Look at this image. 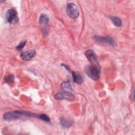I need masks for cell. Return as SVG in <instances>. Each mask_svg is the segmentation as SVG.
<instances>
[{
	"label": "cell",
	"instance_id": "obj_10",
	"mask_svg": "<svg viewBox=\"0 0 135 135\" xmlns=\"http://www.w3.org/2000/svg\"><path fill=\"white\" fill-rule=\"evenodd\" d=\"M72 78L73 80V81L78 84H81L83 82V78L82 76L79 74L78 73H76L74 71L72 72Z\"/></svg>",
	"mask_w": 135,
	"mask_h": 135
},
{
	"label": "cell",
	"instance_id": "obj_9",
	"mask_svg": "<svg viewBox=\"0 0 135 135\" xmlns=\"http://www.w3.org/2000/svg\"><path fill=\"white\" fill-rule=\"evenodd\" d=\"M74 85L73 84L69 81H65L62 83L61 84V88L64 91H71L74 89Z\"/></svg>",
	"mask_w": 135,
	"mask_h": 135
},
{
	"label": "cell",
	"instance_id": "obj_14",
	"mask_svg": "<svg viewBox=\"0 0 135 135\" xmlns=\"http://www.w3.org/2000/svg\"><path fill=\"white\" fill-rule=\"evenodd\" d=\"M14 80V76L13 74H9L5 77V81L7 83H11Z\"/></svg>",
	"mask_w": 135,
	"mask_h": 135
},
{
	"label": "cell",
	"instance_id": "obj_3",
	"mask_svg": "<svg viewBox=\"0 0 135 135\" xmlns=\"http://www.w3.org/2000/svg\"><path fill=\"white\" fill-rule=\"evenodd\" d=\"M66 13L69 17L76 18L79 15V12L77 6L73 3H69L66 6Z\"/></svg>",
	"mask_w": 135,
	"mask_h": 135
},
{
	"label": "cell",
	"instance_id": "obj_16",
	"mask_svg": "<svg viewBox=\"0 0 135 135\" xmlns=\"http://www.w3.org/2000/svg\"><path fill=\"white\" fill-rule=\"evenodd\" d=\"M26 41H22V42H21L20 43V44L16 46V49L17 50H18V51L22 50V49L25 46V45L26 44Z\"/></svg>",
	"mask_w": 135,
	"mask_h": 135
},
{
	"label": "cell",
	"instance_id": "obj_2",
	"mask_svg": "<svg viewBox=\"0 0 135 135\" xmlns=\"http://www.w3.org/2000/svg\"><path fill=\"white\" fill-rule=\"evenodd\" d=\"M87 75L93 80H98L100 76V68L98 63L87 65L84 68Z\"/></svg>",
	"mask_w": 135,
	"mask_h": 135
},
{
	"label": "cell",
	"instance_id": "obj_6",
	"mask_svg": "<svg viewBox=\"0 0 135 135\" xmlns=\"http://www.w3.org/2000/svg\"><path fill=\"white\" fill-rule=\"evenodd\" d=\"M93 39L96 40L97 41L100 42L101 43L108 44L111 46H114L115 45V43L113 41V40L110 36H99L97 35H94L93 36Z\"/></svg>",
	"mask_w": 135,
	"mask_h": 135
},
{
	"label": "cell",
	"instance_id": "obj_7",
	"mask_svg": "<svg viewBox=\"0 0 135 135\" xmlns=\"http://www.w3.org/2000/svg\"><path fill=\"white\" fill-rule=\"evenodd\" d=\"M35 54L36 52L34 50H30L22 52L20 56L24 61H30L35 56Z\"/></svg>",
	"mask_w": 135,
	"mask_h": 135
},
{
	"label": "cell",
	"instance_id": "obj_8",
	"mask_svg": "<svg viewBox=\"0 0 135 135\" xmlns=\"http://www.w3.org/2000/svg\"><path fill=\"white\" fill-rule=\"evenodd\" d=\"M85 56L92 64H97V56L95 53L92 50H88L86 51L85 53Z\"/></svg>",
	"mask_w": 135,
	"mask_h": 135
},
{
	"label": "cell",
	"instance_id": "obj_11",
	"mask_svg": "<svg viewBox=\"0 0 135 135\" xmlns=\"http://www.w3.org/2000/svg\"><path fill=\"white\" fill-rule=\"evenodd\" d=\"M49 21V18L48 16L45 14H42L41 15L39 18V22L40 24L42 25H46Z\"/></svg>",
	"mask_w": 135,
	"mask_h": 135
},
{
	"label": "cell",
	"instance_id": "obj_15",
	"mask_svg": "<svg viewBox=\"0 0 135 135\" xmlns=\"http://www.w3.org/2000/svg\"><path fill=\"white\" fill-rule=\"evenodd\" d=\"M38 118H39L40 119H41L42 120H43L45 122H50V119L49 117L45 114H41L38 115Z\"/></svg>",
	"mask_w": 135,
	"mask_h": 135
},
{
	"label": "cell",
	"instance_id": "obj_12",
	"mask_svg": "<svg viewBox=\"0 0 135 135\" xmlns=\"http://www.w3.org/2000/svg\"><path fill=\"white\" fill-rule=\"evenodd\" d=\"M110 19L112 21V23L113 24L118 27L121 26L122 25V22L121 20H120V18H119L117 16H110Z\"/></svg>",
	"mask_w": 135,
	"mask_h": 135
},
{
	"label": "cell",
	"instance_id": "obj_17",
	"mask_svg": "<svg viewBox=\"0 0 135 135\" xmlns=\"http://www.w3.org/2000/svg\"><path fill=\"white\" fill-rule=\"evenodd\" d=\"M61 65L63 66V67H64V68L66 69V70H68V71H70V68H69L67 65H65V64H62Z\"/></svg>",
	"mask_w": 135,
	"mask_h": 135
},
{
	"label": "cell",
	"instance_id": "obj_1",
	"mask_svg": "<svg viewBox=\"0 0 135 135\" xmlns=\"http://www.w3.org/2000/svg\"><path fill=\"white\" fill-rule=\"evenodd\" d=\"M38 117V115H36L34 114H31L28 112H23V111H13V112H8L5 113L3 118L6 121H12L17 119H19L24 117Z\"/></svg>",
	"mask_w": 135,
	"mask_h": 135
},
{
	"label": "cell",
	"instance_id": "obj_5",
	"mask_svg": "<svg viewBox=\"0 0 135 135\" xmlns=\"http://www.w3.org/2000/svg\"><path fill=\"white\" fill-rule=\"evenodd\" d=\"M54 98L55 99L58 100L65 99V100L71 101L74 99V95L71 93L70 92H67V91H62V92H57L55 94Z\"/></svg>",
	"mask_w": 135,
	"mask_h": 135
},
{
	"label": "cell",
	"instance_id": "obj_13",
	"mask_svg": "<svg viewBox=\"0 0 135 135\" xmlns=\"http://www.w3.org/2000/svg\"><path fill=\"white\" fill-rule=\"evenodd\" d=\"M60 123L61 124L64 128H69L71 126L72 122L64 118H61L60 119Z\"/></svg>",
	"mask_w": 135,
	"mask_h": 135
},
{
	"label": "cell",
	"instance_id": "obj_4",
	"mask_svg": "<svg viewBox=\"0 0 135 135\" xmlns=\"http://www.w3.org/2000/svg\"><path fill=\"white\" fill-rule=\"evenodd\" d=\"M6 21L10 24H15L18 21V17L17 12L13 9L7 10L6 13Z\"/></svg>",
	"mask_w": 135,
	"mask_h": 135
}]
</instances>
